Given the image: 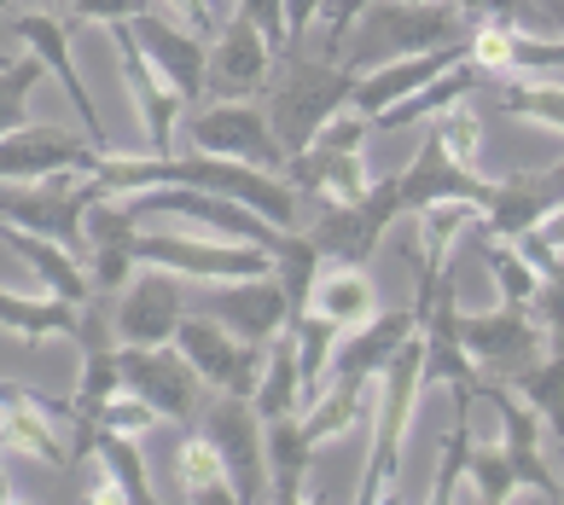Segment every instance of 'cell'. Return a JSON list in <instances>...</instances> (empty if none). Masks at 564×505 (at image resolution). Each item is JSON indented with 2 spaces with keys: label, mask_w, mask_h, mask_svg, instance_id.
Here are the masks:
<instances>
[{
  "label": "cell",
  "mask_w": 564,
  "mask_h": 505,
  "mask_svg": "<svg viewBox=\"0 0 564 505\" xmlns=\"http://www.w3.org/2000/svg\"><path fill=\"white\" fill-rule=\"evenodd\" d=\"M308 459H315V441H308L303 418L285 413L268 425V482H274V499L280 505H297L308 494Z\"/></svg>",
  "instance_id": "cell-30"
},
{
  "label": "cell",
  "mask_w": 564,
  "mask_h": 505,
  "mask_svg": "<svg viewBox=\"0 0 564 505\" xmlns=\"http://www.w3.org/2000/svg\"><path fill=\"white\" fill-rule=\"evenodd\" d=\"M134 262L140 267H170L181 279L198 285H221V279H262L274 273V256L257 244H234V239H210V233H134Z\"/></svg>",
  "instance_id": "cell-6"
},
{
  "label": "cell",
  "mask_w": 564,
  "mask_h": 505,
  "mask_svg": "<svg viewBox=\"0 0 564 505\" xmlns=\"http://www.w3.org/2000/svg\"><path fill=\"white\" fill-rule=\"evenodd\" d=\"M47 81V65L30 53V58H12V65H0V134L24 129L30 122V94Z\"/></svg>",
  "instance_id": "cell-37"
},
{
  "label": "cell",
  "mask_w": 564,
  "mask_h": 505,
  "mask_svg": "<svg viewBox=\"0 0 564 505\" xmlns=\"http://www.w3.org/2000/svg\"><path fill=\"white\" fill-rule=\"evenodd\" d=\"M204 314H216V320L227 331H239L245 343L268 349L285 331V285H280V273H262V279H221L210 290V308Z\"/></svg>",
  "instance_id": "cell-22"
},
{
  "label": "cell",
  "mask_w": 564,
  "mask_h": 505,
  "mask_svg": "<svg viewBox=\"0 0 564 505\" xmlns=\"http://www.w3.org/2000/svg\"><path fill=\"white\" fill-rule=\"evenodd\" d=\"M459 343L484 372H495L500 384H512L518 372H530L547 354V331H541L535 308L500 303L489 314H459Z\"/></svg>",
  "instance_id": "cell-10"
},
{
  "label": "cell",
  "mask_w": 564,
  "mask_h": 505,
  "mask_svg": "<svg viewBox=\"0 0 564 505\" xmlns=\"http://www.w3.org/2000/svg\"><path fill=\"white\" fill-rule=\"evenodd\" d=\"M512 389L541 413V430H547L558 448H564V349H547L530 372H518Z\"/></svg>",
  "instance_id": "cell-33"
},
{
  "label": "cell",
  "mask_w": 564,
  "mask_h": 505,
  "mask_svg": "<svg viewBox=\"0 0 564 505\" xmlns=\"http://www.w3.org/2000/svg\"><path fill=\"white\" fill-rule=\"evenodd\" d=\"M477 395H484V402L495 407V418H500V448H507V459H512L518 488H530L541 499L564 505V482L553 476L547 453H541V413L524 402V395H512L507 384H495V377H484Z\"/></svg>",
  "instance_id": "cell-15"
},
{
  "label": "cell",
  "mask_w": 564,
  "mask_h": 505,
  "mask_svg": "<svg viewBox=\"0 0 564 505\" xmlns=\"http://www.w3.org/2000/svg\"><path fill=\"white\" fill-rule=\"evenodd\" d=\"M466 476H471V494L484 505H507L518 494V476H512V459L500 441H471L466 453Z\"/></svg>",
  "instance_id": "cell-36"
},
{
  "label": "cell",
  "mask_w": 564,
  "mask_h": 505,
  "mask_svg": "<svg viewBox=\"0 0 564 505\" xmlns=\"http://www.w3.org/2000/svg\"><path fill=\"white\" fill-rule=\"evenodd\" d=\"M0 453H7V448H0ZM12 499H18V494L7 488V482H0V505H12Z\"/></svg>",
  "instance_id": "cell-47"
},
{
  "label": "cell",
  "mask_w": 564,
  "mask_h": 505,
  "mask_svg": "<svg viewBox=\"0 0 564 505\" xmlns=\"http://www.w3.org/2000/svg\"><path fill=\"white\" fill-rule=\"evenodd\" d=\"M308 308H321L338 331H355L361 320L379 314V297H372V279L367 267H349V262H321L315 273V290H308Z\"/></svg>",
  "instance_id": "cell-27"
},
{
  "label": "cell",
  "mask_w": 564,
  "mask_h": 505,
  "mask_svg": "<svg viewBox=\"0 0 564 505\" xmlns=\"http://www.w3.org/2000/svg\"><path fill=\"white\" fill-rule=\"evenodd\" d=\"M321 7L326 0H285V47H303V35L321 18Z\"/></svg>",
  "instance_id": "cell-44"
},
{
  "label": "cell",
  "mask_w": 564,
  "mask_h": 505,
  "mask_svg": "<svg viewBox=\"0 0 564 505\" xmlns=\"http://www.w3.org/2000/svg\"><path fill=\"white\" fill-rule=\"evenodd\" d=\"M280 175L297 198H315V204H344V198H361L372 186V168L361 152H326V145L291 152Z\"/></svg>",
  "instance_id": "cell-23"
},
{
  "label": "cell",
  "mask_w": 564,
  "mask_h": 505,
  "mask_svg": "<svg viewBox=\"0 0 564 505\" xmlns=\"http://www.w3.org/2000/svg\"><path fill=\"white\" fill-rule=\"evenodd\" d=\"M94 465H99V482L88 488V499H111V505H152V482H145V453H140V436H117L106 430L94 441Z\"/></svg>",
  "instance_id": "cell-26"
},
{
  "label": "cell",
  "mask_w": 564,
  "mask_h": 505,
  "mask_svg": "<svg viewBox=\"0 0 564 505\" xmlns=\"http://www.w3.org/2000/svg\"><path fill=\"white\" fill-rule=\"evenodd\" d=\"M250 407L262 413V425H274V418L303 407V372H297V343H291V331H280L274 343H268L262 377H257V389H250Z\"/></svg>",
  "instance_id": "cell-31"
},
{
  "label": "cell",
  "mask_w": 564,
  "mask_h": 505,
  "mask_svg": "<svg viewBox=\"0 0 564 505\" xmlns=\"http://www.w3.org/2000/svg\"><path fill=\"white\" fill-rule=\"evenodd\" d=\"M0 65H7V58H0Z\"/></svg>",
  "instance_id": "cell-51"
},
{
  "label": "cell",
  "mask_w": 564,
  "mask_h": 505,
  "mask_svg": "<svg viewBox=\"0 0 564 505\" xmlns=\"http://www.w3.org/2000/svg\"><path fill=\"white\" fill-rule=\"evenodd\" d=\"M82 308L58 297H24V290H0V331L18 337L24 349H41L53 337H76Z\"/></svg>",
  "instance_id": "cell-28"
},
{
  "label": "cell",
  "mask_w": 564,
  "mask_h": 505,
  "mask_svg": "<svg viewBox=\"0 0 564 505\" xmlns=\"http://www.w3.org/2000/svg\"><path fill=\"white\" fill-rule=\"evenodd\" d=\"M175 494L181 499H193V505H239L234 494V476H227L221 465V453H216V441L210 436H186L181 448H175Z\"/></svg>",
  "instance_id": "cell-29"
},
{
  "label": "cell",
  "mask_w": 564,
  "mask_h": 505,
  "mask_svg": "<svg viewBox=\"0 0 564 505\" xmlns=\"http://www.w3.org/2000/svg\"><path fill=\"white\" fill-rule=\"evenodd\" d=\"M239 12L274 41V53H285V0H239Z\"/></svg>",
  "instance_id": "cell-42"
},
{
  "label": "cell",
  "mask_w": 564,
  "mask_h": 505,
  "mask_svg": "<svg viewBox=\"0 0 564 505\" xmlns=\"http://www.w3.org/2000/svg\"><path fill=\"white\" fill-rule=\"evenodd\" d=\"M129 30H134V41L145 47V58H152V70L170 81V88H175L186 105H198L204 94H210V41H204L198 30L170 24V18H163L158 7L140 12Z\"/></svg>",
  "instance_id": "cell-17"
},
{
  "label": "cell",
  "mask_w": 564,
  "mask_h": 505,
  "mask_svg": "<svg viewBox=\"0 0 564 505\" xmlns=\"http://www.w3.org/2000/svg\"><path fill=\"white\" fill-rule=\"evenodd\" d=\"M448 7L459 18H477V24H484V18H507V24H512V18L524 12V0H448Z\"/></svg>",
  "instance_id": "cell-45"
},
{
  "label": "cell",
  "mask_w": 564,
  "mask_h": 505,
  "mask_svg": "<svg viewBox=\"0 0 564 505\" xmlns=\"http://www.w3.org/2000/svg\"><path fill=\"white\" fill-rule=\"evenodd\" d=\"M413 331H420L413 308H384V314H372V320H361L355 331L338 337V349H332V377H361V384H372V377L384 372V361L408 343Z\"/></svg>",
  "instance_id": "cell-24"
},
{
  "label": "cell",
  "mask_w": 564,
  "mask_h": 505,
  "mask_svg": "<svg viewBox=\"0 0 564 505\" xmlns=\"http://www.w3.org/2000/svg\"><path fill=\"white\" fill-rule=\"evenodd\" d=\"M204 436L216 441L221 465L234 476L239 505L274 499V482H268V425H262V413L250 407V395L210 389V402H204Z\"/></svg>",
  "instance_id": "cell-7"
},
{
  "label": "cell",
  "mask_w": 564,
  "mask_h": 505,
  "mask_svg": "<svg viewBox=\"0 0 564 505\" xmlns=\"http://www.w3.org/2000/svg\"><path fill=\"white\" fill-rule=\"evenodd\" d=\"M454 198H466L484 209L495 198V180L489 175H477V168L466 163H454L443 145H436V134L425 129V145L413 152V163L402 168V216H420V209L431 204H454Z\"/></svg>",
  "instance_id": "cell-20"
},
{
  "label": "cell",
  "mask_w": 564,
  "mask_h": 505,
  "mask_svg": "<svg viewBox=\"0 0 564 505\" xmlns=\"http://www.w3.org/2000/svg\"><path fill=\"white\" fill-rule=\"evenodd\" d=\"M355 81H361V70L344 58H308L303 47H285V76L268 88V122H274L285 157L303 152L338 111H349Z\"/></svg>",
  "instance_id": "cell-2"
},
{
  "label": "cell",
  "mask_w": 564,
  "mask_h": 505,
  "mask_svg": "<svg viewBox=\"0 0 564 505\" xmlns=\"http://www.w3.org/2000/svg\"><path fill=\"white\" fill-rule=\"evenodd\" d=\"M99 145L88 134H70L58 122H24V129L0 134V186H24V180H53V175H76L94 168Z\"/></svg>",
  "instance_id": "cell-13"
},
{
  "label": "cell",
  "mask_w": 564,
  "mask_h": 505,
  "mask_svg": "<svg viewBox=\"0 0 564 505\" xmlns=\"http://www.w3.org/2000/svg\"><path fill=\"white\" fill-rule=\"evenodd\" d=\"M117 372H122V389H134L170 425H193V413H204V395H210L198 366L175 343H152V349L117 343Z\"/></svg>",
  "instance_id": "cell-8"
},
{
  "label": "cell",
  "mask_w": 564,
  "mask_h": 505,
  "mask_svg": "<svg viewBox=\"0 0 564 505\" xmlns=\"http://www.w3.org/2000/svg\"><path fill=\"white\" fill-rule=\"evenodd\" d=\"M431 134H436V145H443V152H448L454 163L477 168V140H484V122H477L471 99H454V105H443V111L431 117Z\"/></svg>",
  "instance_id": "cell-38"
},
{
  "label": "cell",
  "mask_w": 564,
  "mask_h": 505,
  "mask_svg": "<svg viewBox=\"0 0 564 505\" xmlns=\"http://www.w3.org/2000/svg\"><path fill=\"white\" fill-rule=\"evenodd\" d=\"M535 239L547 244V250H558V256H564V204L553 209V216H541V227H535Z\"/></svg>",
  "instance_id": "cell-46"
},
{
  "label": "cell",
  "mask_w": 564,
  "mask_h": 505,
  "mask_svg": "<svg viewBox=\"0 0 564 505\" xmlns=\"http://www.w3.org/2000/svg\"><path fill=\"white\" fill-rule=\"evenodd\" d=\"M0 221H7V204H0Z\"/></svg>",
  "instance_id": "cell-50"
},
{
  "label": "cell",
  "mask_w": 564,
  "mask_h": 505,
  "mask_svg": "<svg viewBox=\"0 0 564 505\" xmlns=\"http://www.w3.org/2000/svg\"><path fill=\"white\" fill-rule=\"evenodd\" d=\"M12 30H18V41L47 65V76L65 88V99H70V111H76V122H82V134H88L99 152H117V145L106 140V129H99V105L88 99V88H82V76H76V65H70V24L58 12H18L12 18Z\"/></svg>",
  "instance_id": "cell-19"
},
{
  "label": "cell",
  "mask_w": 564,
  "mask_h": 505,
  "mask_svg": "<svg viewBox=\"0 0 564 505\" xmlns=\"http://www.w3.org/2000/svg\"><path fill=\"white\" fill-rule=\"evenodd\" d=\"M500 111L518 117V122H535V129H553L564 134V88L558 81H541V76H512L500 88Z\"/></svg>",
  "instance_id": "cell-34"
},
{
  "label": "cell",
  "mask_w": 564,
  "mask_h": 505,
  "mask_svg": "<svg viewBox=\"0 0 564 505\" xmlns=\"http://www.w3.org/2000/svg\"><path fill=\"white\" fill-rule=\"evenodd\" d=\"M448 41H466V18L448 0H372L344 41V65L372 70L384 58L431 53V47H448Z\"/></svg>",
  "instance_id": "cell-3"
},
{
  "label": "cell",
  "mask_w": 564,
  "mask_h": 505,
  "mask_svg": "<svg viewBox=\"0 0 564 505\" xmlns=\"http://www.w3.org/2000/svg\"><path fill=\"white\" fill-rule=\"evenodd\" d=\"M535 320H541V331H547V343H553V349H564V273H553V279H541Z\"/></svg>",
  "instance_id": "cell-41"
},
{
  "label": "cell",
  "mask_w": 564,
  "mask_h": 505,
  "mask_svg": "<svg viewBox=\"0 0 564 505\" xmlns=\"http://www.w3.org/2000/svg\"><path fill=\"white\" fill-rule=\"evenodd\" d=\"M0 244H12L18 256L30 262V273L41 279V290H53L58 303H88L94 297V279H88V267H82L76 250H65L58 239L47 233H30V227H0Z\"/></svg>",
  "instance_id": "cell-25"
},
{
  "label": "cell",
  "mask_w": 564,
  "mask_h": 505,
  "mask_svg": "<svg viewBox=\"0 0 564 505\" xmlns=\"http://www.w3.org/2000/svg\"><path fill=\"white\" fill-rule=\"evenodd\" d=\"M163 7H170L186 30H198V35H216V30H221V18H216L210 0H163Z\"/></svg>",
  "instance_id": "cell-43"
},
{
  "label": "cell",
  "mask_w": 564,
  "mask_h": 505,
  "mask_svg": "<svg viewBox=\"0 0 564 505\" xmlns=\"http://www.w3.org/2000/svg\"><path fill=\"white\" fill-rule=\"evenodd\" d=\"M186 140H193V152L239 157L250 168H268V175L285 168V145L274 134V122H268V105H250V99H216L210 111L186 122Z\"/></svg>",
  "instance_id": "cell-9"
},
{
  "label": "cell",
  "mask_w": 564,
  "mask_h": 505,
  "mask_svg": "<svg viewBox=\"0 0 564 505\" xmlns=\"http://www.w3.org/2000/svg\"><path fill=\"white\" fill-rule=\"evenodd\" d=\"M471 395H477V389H454V430L443 436V459H436L431 505L459 499V476H466V453H471Z\"/></svg>",
  "instance_id": "cell-35"
},
{
  "label": "cell",
  "mask_w": 564,
  "mask_h": 505,
  "mask_svg": "<svg viewBox=\"0 0 564 505\" xmlns=\"http://www.w3.org/2000/svg\"><path fill=\"white\" fill-rule=\"evenodd\" d=\"M122 209L134 221H152V216H170L193 233H210V239H234V244H257L274 256V244L285 239V227L262 221L257 209H245L239 198H221V193H198V186H145V193H117Z\"/></svg>",
  "instance_id": "cell-4"
},
{
  "label": "cell",
  "mask_w": 564,
  "mask_h": 505,
  "mask_svg": "<svg viewBox=\"0 0 564 505\" xmlns=\"http://www.w3.org/2000/svg\"><path fill=\"white\" fill-rule=\"evenodd\" d=\"M553 18H558V30H564V0H553Z\"/></svg>",
  "instance_id": "cell-48"
},
{
  "label": "cell",
  "mask_w": 564,
  "mask_h": 505,
  "mask_svg": "<svg viewBox=\"0 0 564 505\" xmlns=\"http://www.w3.org/2000/svg\"><path fill=\"white\" fill-rule=\"evenodd\" d=\"M47 7L65 18L70 30L94 24V30H111V24H134L140 12H152L158 0H47Z\"/></svg>",
  "instance_id": "cell-39"
},
{
  "label": "cell",
  "mask_w": 564,
  "mask_h": 505,
  "mask_svg": "<svg viewBox=\"0 0 564 505\" xmlns=\"http://www.w3.org/2000/svg\"><path fill=\"white\" fill-rule=\"evenodd\" d=\"M471 58V41H448V47H431V53H402V58H384V65L361 70V81H355V111L361 117H379L390 111V105H402L408 94H420L425 81H436L443 70L466 65Z\"/></svg>",
  "instance_id": "cell-21"
},
{
  "label": "cell",
  "mask_w": 564,
  "mask_h": 505,
  "mask_svg": "<svg viewBox=\"0 0 564 505\" xmlns=\"http://www.w3.org/2000/svg\"><path fill=\"white\" fill-rule=\"evenodd\" d=\"M70 402L53 407L24 384H0V448L30 453L41 465H70Z\"/></svg>",
  "instance_id": "cell-16"
},
{
  "label": "cell",
  "mask_w": 564,
  "mask_h": 505,
  "mask_svg": "<svg viewBox=\"0 0 564 505\" xmlns=\"http://www.w3.org/2000/svg\"><path fill=\"white\" fill-rule=\"evenodd\" d=\"M402 221V175H384L372 180L361 198H344V204H321L315 227H308V244L321 250V262H349V267H367L379 239Z\"/></svg>",
  "instance_id": "cell-5"
},
{
  "label": "cell",
  "mask_w": 564,
  "mask_h": 505,
  "mask_svg": "<svg viewBox=\"0 0 564 505\" xmlns=\"http://www.w3.org/2000/svg\"><path fill=\"white\" fill-rule=\"evenodd\" d=\"M7 7H12V0H0V12H7Z\"/></svg>",
  "instance_id": "cell-49"
},
{
  "label": "cell",
  "mask_w": 564,
  "mask_h": 505,
  "mask_svg": "<svg viewBox=\"0 0 564 505\" xmlns=\"http://www.w3.org/2000/svg\"><path fill=\"white\" fill-rule=\"evenodd\" d=\"M111 47H117V70H122V88L134 99V122H140V140L152 157H170L175 152V129H181V111L186 99L152 70V58L134 41L129 24H111Z\"/></svg>",
  "instance_id": "cell-12"
},
{
  "label": "cell",
  "mask_w": 564,
  "mask_h": 505,
  "mask_svg": "<svg viewBox=\"0 0 564 505\" xmlns=\"http://www.w3.org/2000/svg\"><path fill=\"white\" fill-rule=\"evenodd\" d=\"M181 314H186V303H181V273H170V267H140L134 279L117 290L111 331H117V343H129V349L175 343Z\"/></svg>",
  "instance_id": "cell-14"
},
{
  "label": "cell",
  "mask_w": 564,
  "mask_h": 505,
  "mask_svg": "<svg viewBox=\"0 0 564 505\" xmlns=\"http://www.w3.org/2000/svg\"><path fill=\"white\" fill-rule=\"evenodd\" d=\"M158 425V413L140 402L134 389H117V395H106V407L94 413V441L106 436V430H117V436H145Z\"/></svg>",
  "instance_id": "cell-40"
},
{
  "label": "cell",
  "mask_w": 564,
  "mask_h": 505,
  "mask_svg": "<svg viewBox=\"0 0 564 505\" xmlns=\"http://www.w3.org/2000/svg\"><path fill=\"white\" fill-rule=\"evenodd\" d=\"M420 389H425V337L413 331L408 343L384 361V372L372 377V448H367L361 488H355V499H361V505H379V499L395 494V476H402L408 425H413V407H420Z\"/></svg>",
  "instance_id": "cell-1"
},
{
  "label": "cell",
  "mask_w": 564,
  "mask_h": 505,
  "mask_svg": "<svg viewBox=\"0 0 564 505\" xmlns=\"http://www.w3.org/2000/svg\"><path fill=\"white\" fill-rule=\"evenodd\" d=\"M175 349L198 366L204 389H221V395H250L262 377V354L257 343H245L239 331H227L216 314H181L175 326Z\"/></svg>",
  "instance_id": "cell-11"
},
{
  "label": "cell",
  "mask_w": 564,
  "mask_h": 505,
  "mask_svg": "<svg viewBox=\"0 0 564 505\" xmlns=\"http://www.w3.org/2000/svg\"><path fill=\"white\" fill-rule=\"evenodd\" d=\"M471 88H477V65L466 58V65H454V70H443L436 81H425L420 94H408L402 105H390V111H379L372 117V134H395V129H420V122H431L443 105H454V99H471Z\"/></svg>",
  "instance_id": "cell-32"
},
{
  "label": "cell",
  "mask_w": 564,
  "mask_h": 505,
  "mask_svg": "<svg viewBox=\"0 0 564 505\" xmlns=\"http://www.w3.org/2000/svg\"><path fill=\"white\" fill-rule=\"evenodd\" d=\"M274 70V41H268L245 12L221 18V30L210 35V94L216 99H257Z\"/></svg>",
  "instance_id": "cell-18"
}]
</instances>
